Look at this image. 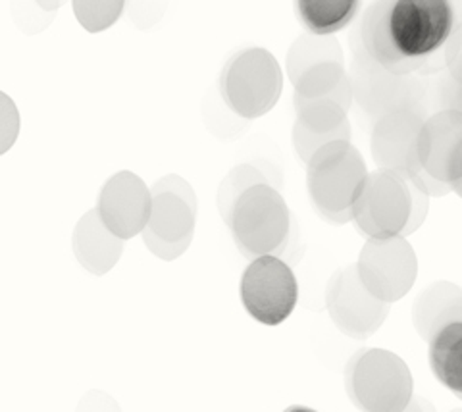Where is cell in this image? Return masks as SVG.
<instances>
[{"label":"cell","instance_id":"cell-24","mask_svg":"<svg viewBox=\"0 0 462 412\" xmlns=\"http://www.w3.org/2000/svg\"><path fill=\"white\" fill-rule=\"evenodd\" d=\"M78 412H120V408L108 395L93 391L89 395H85V399L79 403Z\"/></svg>","mask_w":462,"mask_h":412},{"label":"cell","instance_id":"cell-1","mask_svg":"<svg viewBox=\"0 0 462 412\" xmlns=\"http://www.w3.org/2000/svg\"><path fill=\"white\" fill-rule=\"evenodd\" d=\"M455 23L453 0H375L353 39L380 66L409 74L451 41Z\"/></svg>","mask_w":462,"mask_h":412},{"label":"cell","instance_id":"cell-16","mask_svg":"<svg viewBox=\"0 0 462 412\" xmlns=\"http://www.w3.org/2000/svg\"><path fill=\"white\" fill-rule=\"evenodd\" d=\"M71 249L76 261L93 276H105L118 264L125 249V241L112 233L100 220L97 208L89 210L76 224L71 235Z\"/></svg>","mask_w":462,"mask_h":412},{"label":"cell","instance_id":"cell-28","mask_svg":"<svg viewBox=\"0 0 462 412\" xmlns=\"http://www.w3.org/2000/svg\"><path fill=\"white\" fill-rule=\"evenodd\" d=\"M285 412H316L314 408H309V407H289Z\"/></svg>","mask_w":462,"mask_h":412},{"label":"cell","instance_id":"cell-2","mask_svg":"<svg viewBox=\"0 0 462 412\" xmlns=\"http://www.w3.org/2000/svg\"><path fill=\"white\" fill-rule=\"evenodd\" d=\"M370 172L351 141H336L307 164V191L318 215L331 224L353 222V210Z\"/></svg>","mask_w":462,"mask_h":412},{"label":"cell","instance_id":"cell-19","mask_svg":"<svg viewBox=\"0 0 462 412\" xmlns=\"http://www.w3.org/2000/svg\"><path fill=\"white\" fill-rule=\"evenodd\" d=\"M363 0H295L297 16L312 35L331 37L356 18Z\"/></svg>","mask_w":462,"mask_h":412},{"label":"cell","instance_id":"cell-13","mask_svg":"<svg viewBox=\"0 0 462 412\" xmlns=\"http://www.w3.org/2000/svg\"><path fill=\"white\" fill-rule=\"evenodd\" d=\"M97 212L112 233L127 241L147 230L152 191L137 174L118 172L100 189Z\"/></svg>","mask_w":462,"mask_h":412},{"label":"cell","instance_id":"cell-9","mask_svg":"<svg viewBox=\"0 0 462 412\" xmlns=\"http://www.w3.org/2000/svg\"><path fill=\"white\" fill-rule=\"evenodd\" d=\"M355 266L365 288L389 305L402 299L418 276L416 254L402 235L368 239Z\"/></svg>","mask_w":462,"mask_h":412},{"label":"cell","instance_id":"cell-7","mask_svg":"<svg viewBox=\"0 0 462 412\" xmlns=\"http://www.w3.org/2000/svg\"><path fill=\"white\" fill-rule=\"evenodd\" d=\"M414 195L407 178L378 169L368 176L353 210V222L368 239H389L407 232Z\"/></svg>","mask_w":462,"mask_h":412},{"label":"cell","instance_id":"cell-21","mask_svg":"<svg viewBox=\"0 0 462 412\" xmlns=\"http://www.w3.org/2000/svg\"><path fill=\"white\" fill-rule=\"evenodd\" d=\"M127 0H71L74 16L85 32H106L120 20Z\"/></svg>","mask_w":462,"mask_h":412},{"label":"cell","instance_id":"cell-18","mask_svg":"<svg viewBox=\"0 0 462 412\" xmlns=\"http://www.w3.org/2000/svg\"><path fill=\"white\" fill-rule=\"evenodd\" d=\"M297 98H331L351 110L355 95L351 76L343 62H322L309 68L297 83H293Z\"/></svg>","mask_w":462,"mask_h":412},{"label":"cell","instance_id":"cell-17","mask_svg":"<svg viewBox=\"0 0 462 412\" xmlns=\"http://www.w3.org/2000/svg\"><path fill=\"white\" fill-rule=\"evenodd\" d=\"M428 359L436 380L462 401V318L441 325L430 337Z\"/></svg>","mask_w":462,"mask_h":412},{"label":"cell","instance_id":"cell-5","mask_svg":"<svg viewBox=\"0 0 462 412\" xmlns=\"http://www.w3.org/2000/svg\"><path fill=\"white\" fill-rule=\"evenodd\" d=\"M152 212L143 241L161 261L171 262L189 249L197 224V195L189 181L170 174L151 188Z\"/></svg>","mask_w":462,"mask_h":412},{"label":"cell","instance_id":"cell-29","mask_svg":"<svg viewBox=\"0 0 462 412\" xmlns=\"http://www.w3.org/2000/svg\"><path fill=\"white\" fill-rule=\"evenodd\" d=\"M451 191H455V193L462 198V178H460L458 181H455V183H453V186H451Z\"/></svg>","mask_w":462,"mask_h":412},{"label":"cell","instance_id":"cell-6","mask_svg":"<svg viewBox=\"0 0 462 412\" xmlns=\"http://www.w3.org/2000/svg\"><path fill=\"white\" fill-rule=\"evenodd\" d=\"M346 391L365 412H402L411 401L412 380L397 354L368 349L346 366Z\"/></svg>","mask_w":462,"mask_h":412},{"label":"cell","instance_id":"cell-25","mask_svg":"<svg viewBox=\"0 0 462 412\" xmlns=\"http://www.w3.org/2000/svg\"><path fill=\"white\" fill-rule=\"evenodd\" d=\"M447 66H449V72L455 83L462 85V30L453 39L449 50H447Z\"/></svg>","mask_w":462,"mask_h":412},{"label":"cell","instance_id":"cell-14","mask_svg":"<svg viewBox=\"0 0 462 412\" xmlns=\"http://www.w3.org/2000/svg\"><path fill=\"white\" fill-rule=\"evenodd\" d=\"M418 160L447 186L462 178V112L443 108L424 120L418 137Z\"/></svg>","mask_w":462,"mask_h":412},{"label":"cell","instance_id":"cell-3","mask_svg":"<svg viewBox=\"0 0 462 412\" xmlns=\"http://www.w3.org/2000/svg\"><path fill=\"white\" fill-rule=\"evenodd\" d=\"M226 224L245 257H278L291 233V212L276 188L258 183L237 198Z\"/></svg>","mask_w":462,"mask_h":412},{"label":"cell","instance_id":"cell-20","mask_svg":"<svg viewBox=\"0 0 462 412\" xmlns=\"http://www.w3.org/2000/svg\"><path fill=\"white\" fill-rule=\"evenodd\" d=\"M322 62H343L339 42L334 39V35H302L293 42L291 49L287 52V76L291 79V83H297V79L305 74L309 68Z\"/></svg>","mask_w":462,"mask_h":412},{"label":"cell","instance_id":"cell-27","mask_svg":"<svg viewBox=\"0 0 462 412\" xmlns=\"http://www.w3.org/2000/svg\"><path fill=\"white\" fill-rule=\"evenodd\" d=\"M458 85V83H457ZM449 108H455V110H460L462 112V85H458V93L453 95V103Z\"/></svg>","mask_w":462,"mask_h":412},{"label":"cell","instance_id":"cell-12","mask_svg":"<svg viewBox=\"0 0 462 412\" xmlns=\"http://www.w3.org/2000/svg\"><path fill=\"white\" fill-rule=\"evenodd\" d=\"M424 116L416 108H402L383 114L375 120L370 137L372 159L383 172H393L411 179L418 169V137Z\"/></svg>","mask_w":462,"mask_h":412},{"label":"cell","instance_id":"cell-4","mask_svg":"<svg viewBox=\"0 0 462 412\" xmlns=\"http://www.w3.org/2000/svg\"><path fill=\"white\" fill-rule=\"evenodd\" d=\"M283 93L282 66L270 50L251 47L231 56L220 76V96L243 120L263 118Z\"/></svg>","mask_w":462,"mask_h":412},{"label":"cell","instance_id":"cell-26","mask_svg":"<svg viewBox=\"0 0 462 412\" xmlns=\"http://www.w3.org/2000/svg\"><path fill=\"white\" fill-rule=\"evenodd\" d=\"M37 6L49 14H56V10L64 5V0H35Z\"/></svg>","mask_w":462,"mask_h":412},{"label":"cell","instance_id":"cell-8","mask_svg":"<svg viewBox=\"0 0 462 412\" xmlns=\"http://www.w3.org/2000/svg\"><path fill=\"white\" fill-rule=\"evenodd\" d=\"M241 303L249 315L264 325H280L299 301V283L287 262L273 254L253 259L241 276Z\"/></svg>","mask_w":462,"mask_h":412},{"label":"cell","instance_id":"cell-23","mask_svg":"<svg viewBox=\"0 0 462 412\" xmlns=\"http://www.w3.org/2000/svg\"><path fill=\"white\" fill-rule=\"evenodd\" d=\"M168 0H129V18L141 27L149 30L162 18Z\"/></svg>","mask_w":462,"mask_h":412},{"label":"cell","instance_id":"cell-11","mask_svg":"<svg viewBox=\"0 0 462 412\" xmlns=\"http://www.w3.org/2000/svg\"><path fill=\"white\" fill-rule=\"evenodd\" d=\"M326 307L337 330L353 339L374 335L389 315V303L380 301L365 288L356 266L343 268L329 279Z\"/></svg>","mask_w":462,"mask_h":412},{"label":"cell","instance_id":"cell-10","mask_svg":"<svg viewBox=\"0 0 462 412\" xmlns=\"http://www.w3.org/2000/svg\"><path fill=\"white\" fill-rule=\"evenodd\" d=\"M353 60H351V83L356 105L375 120L383 114L416 108L420 98L418 83L404 78V74H395L392 69L380 66L372 60L368 52L351 37Z\"/></svg>","mask_w":462,"mask_h":412},{"label":"cell","instance_id":"cell-15","mask_svg":"<svg viewBox=\"0 0 462 412\" xmlns=\"http://www.w3.org/2000/svg\"><path fill=\"white\" fill-rule=\"evenodd\" d=\"M297 120L291 132V143L299 159L309 164L322 147L336 141L351 139V125L346 110L331 98H297L293 96Z\"/></svg>","mask_w":462,"mask_h":412},{"label":"cell","instance_id":"cell-22","mask_svg":"<svg viewBox=\"0 0 462 412\" xmlns=\"http://www.w3.org/2000/svg\"><path fill=\"white\" fill-rule=\"evenodd\" d=\"M258 183H268L263 169H258L253 164H241L236 166L222 181L220 191H218V210L224 220H227L231 208H234L237 198L253 186Z\"/></svg>","mask_w":462,"mask_h":412}]
</instances>
